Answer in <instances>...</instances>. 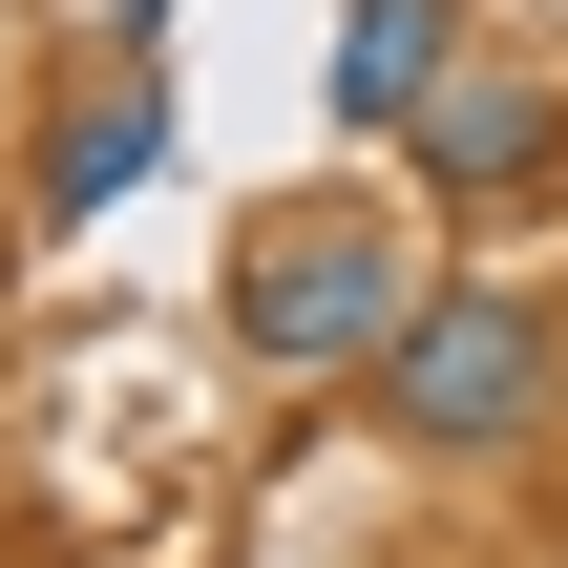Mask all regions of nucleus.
Instances as JSON below:
<instances>
[{
    "label": "nucleus",
    "mask_w": 568,
    "mask_h": 568,
    "mask_svg": "<svg viewBox=\"0 0 568 568\" xmlns=\"http://www.w3.org/2000/svg\"><path fill=\"white\" fill-rule=\"evenodd\" d=\"M148 21H169V0H105V42H148Z\"/></svg>",
    "instance_id": "obj_6"
},
{
    "label": "nucleus",
    "mask_w": 568,
    "mask_h": 568,
    "mask_svg": "<svg viewBox=\"0 0 568 568\" xmlns=\"http://www.w3.org/2000/svg\"><path fill=\"white\" fill-rule=\"evenodd\" d=\"M485 42V0H337V63H316V105L358 126V148H400L422 105H443V63Z\"/></svg>",
    "instance_id": "obj_5"
},
{
    "label": "nucleus",
    "mask_w": 568,
    "mask_h": 568,
    "mask_svg": "<svg viewBox=\"0 0 568 568\" xmlns=\"http://www.w3.org/2000/svg\"><path fill=\"white\" fill-rule=\"evenodd\" d=\"M358 400H379V443H422V464L548 443V400H568V295H527V274H443Z\"/></svg>",
    "instance_id": "obj_2"
},
{
    "label": "nucleus",
    "mask_w": 568,
    "mask_h": 568,
    "mask_svg": "<svg viewBox=\"0 0 568 568\" xmlns=\"http://www.w3.org/2000/svg\"><path fill=\"white\" fill-rule=\"evenodd\" d=\"M422 295H443L422 190H400V211H379V190H295V211H253V232H232V358H253V379H295V400L379 379Z\"/></svg>",
    "instance_id": "obj_1"
},
{
    "label": "nucleus",
    "mask_w": 568,
    "mask_h": 568,
    "mask_svg": "<svg viewBox=\"0 0 568 568\" xmlns=\"http://www.w3.org/2000/svg\"><path fill=\"white\" fill-rule=\"evenodd\" d=\"M548 169H568V63H527V42H464L443 105L400 126V190L422 211H527Z\"/></svg>",
    "instance_id": "obj_3"
},
{
    "label": "nucleus",
    "mask_w": 568,
    "mask_h": 568,
    "mask_svg": "<svg viewBox=\"0 0 568 568\" xmlns=\"http://www.w3.org/2000/svg\"><path fill=\"white\" fill-rule=\"evenodd\" d=\"M148 169H169V63H148V42H84L63 105L21 126V232H105Z\"/></svg>",
    "instance_id": "obj_4"
}]
</instances>
